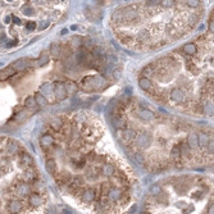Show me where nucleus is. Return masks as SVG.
<instances>
[{"label": "nucleus", "instance_id": "obj_27", "mask_svg": "<svg viewBox=\"0 0 214 214\" xmlns=\"http://www.w3.org/2000/svg\"><path fill=\"white\" fill-rule=\"evenodd\" d=\"M48 60H49V58H48L46 52H42V53H41V57H40L39 63H37V64H39L40 67H42V65H45V64L48 63Z\"/></svg>", "mask_w": 214, "mask_h": 214}, {"label": "nucleus", "instance_id": "obj_41", "mask_svg": "<svg viewBox=\"0 0 214 214\" xmlns=\"http://www.w3.org/2000/svg\"><path fill=\"white\" fill-rule=\"evenodd\" d=\"M48 24H49V23H48V22H41V23H40V26H41V27H40V28H41V30L46 28V27H48Z\"/></svg>", "mask_w": 214, "mask_h": 214}, {"label": "nucleus", "instance_id": "obj_42", "mask_svg": "<svg viewBox=\"0 0 214 214\" xmlns=\"http://www.w3.org/2000/svg\"><path fill=\"white\" fill-rule=\"evenodd\" d=\"M13 21H14V23H17V24H21V19H19V18H17V17H13Z\"/></svg>", "mask_w": 214, "mask_h": 214}, {"label": "nucleus", "instance_id": "obj_26", "mask_svg": "<svg viewBox=\"0 0 214 214\" xmlns=\"http://www.w3.org/2000/svg\"><path fill=\"white\" fill-rule=\"evenodd\" d=\"M50 52H52V55H53V57L58 58V57H59V54H60V46H59V45H57V44H53V45H52V49H50Z\"/></svg>", "mask_w": 214, "mask_h": 214}, {"label": "nucleus", "instance_id": "obj_36", "mask_svg": "<svg viewBox=\"0 0 214 214\" xmlns=\"http://www.w3.org/2000/svg\"><path fill=\"white\" fill-rule=\"evenodd\" d=\"M153 73H154V68H151V67H146V69H144L145 76H151Z\"/></svg>", "mask_w": 214, "mask_h": 214}, {"label": "nucleus", "instance_id": "obj_37", "mask_svg": "<svg viewBox=\"0 0 214 214\" xmlns=\"http://www.w3.org/2000/svg\"><path fill=\"white\" fill-rule=\"evenodd\" d=\"M158 4H160V0H149V1H147V5H150V7H155V5H158Z\"/></svg>", "mask_w": 214, "mask_h": 214}, {"label": "nucleus", "instance_id": "obj_43", "mask_svg": "<svg viewBox=\"0 0 214 214\" xmlns=\"http://www.w3.org/2000/svg\"><path fill=\"white\" fill-rule=\"evenodd\" d=\"M4 21H5V23H9V22H11V18H9V17H7Z\"/></svg>", "mask_w": 214, "mask_h": 214}, {"label": "nucleus", "instance_id": "obj_22", "mask_svg": "<svg viewBox=\"0 0 214 214\" xmlns=\"http://www.w3.org/2000/svg\"><path fill=\"white\" fill-rule=\"evenodd\" d=\"M62 124H63L62 119H60V118H55L54 121H52L50 126L53 127V129H55V131H59V129L62 128Z\"/></svg>", "mask_w": 214, "mask_h": 214}, {"label": "nucleus", "instance_id": "obj_12", "mask_svg": "<svg viewBox=\"0 0 214 214\" xmlns=\"http://www.w3.org/2000/svg\"><path fill=\"white\" fill-rule=\"evenodd\" d=\"M45 168H46L48 172L54 173L57 170V163H55L54 159H48L46 163H45Z\"/></svg>", "mask_w": 214, "mask_h": 214}, {"label": "nucleus", "instance_id": "obj_16", "mask_svg": "<svg viewBox=\"0 0 214 214\" xmlns=\"http://www.w3.org/2000/svg\"><path fill=\"white\" fill-rule=\"evenodd\" d=\"M197 142L200 146H206L209 144V136L206 133H200L197 136Z\"/></svg>", "mask_w": 214, "mask_h": 214}, {"label": "nucleus", "instance_id": "obj_8", "mask_svg": "<svg viewBox=\"0 0 214 214\" xmlns=\"http://www.w3.org/2000/svg\"><path fill=\"white\" fill-rule=\"evenodd\" d=\"M137 116H139L141 119L147 121V119H151L153 117H154V114H153L150 110H147V109H141V110L137 112Z\"/></svg>", "mask_w": 214, "mask_h": 214}, {"label": "nucleus", "instance_id": "obj_38", "mask_svg": "<svg viewBox=\"0 0 214 214\" xmlns=\"http://www.w3.org/2000/svg\"><path fill=\"white\" fill-rule=\"evenodd\" d=\"M26 178H27V180H34V178H35V174H34L32 172H30V170H28V172H27V174H26Z\"/></svg>", "mask_w": 214, "mask_h": 214}, {"label": "nucleus", "instance_id": "obj_11", "mask_svg": "<svg viewBox=\"0 0 214 214\" xmlns=\"http://www.w3.org/2000/svg\"><path fill=\"white\" fill-rule=\"evenodd\" d=\"M64 87H65V91H67V94H75L76 91H77V85H76L75 82H72V81H68V82L64 83Z\"/></svg>", "mask_w": 214, "mask_h": 214}, {"label": "nucleus", "instance_id": "obj_24", "mask_svg": "<svg viewBox=\"0 0 214 214\" xmlns=\"http://www.w3.org/2000/svg\"><path fill=\"white\" fill-rule=\"evenodd\" d=\"M35 100H36V104L37 105H40V106H45L46 105V99L44 98V96L41 95V94H37L36 95V98H35Z\"/></svg>", "mask_w": 214, "mask_h": 214}, {"label": "nucleus", "instance_id": "obj_34", "mask_svg": "<svg viewBox=\"0 0 214 214\" xmlns=\"http://www.w3.org/2000/svg\"><path fill=\"white\" fill-rule=\"evenodd\" d=\"M160 4H162V7H164V8H168V7L173 5V0H160Z\"/></svg>", "mask_w": 214, "mask_h": 214}, {"label": "nucleus", "instance_id": "obj_40", "mask_svg": "<svg viewBox=\"0 0 214 214\" xmlns=\"http://www.w3.org/2000/svg\"><path fill=\"white\" fill-rule=\"evenodd\" d=\"M23 13L26 14V16H31V14H34V11H32V9H24Z\"/></svg>", "mask_w": 214, "mask_h": 214}, {"label": "nucleus", "instance_id": "obj_3", "mask_svg": "<svg viewBox=\"0 0 214 214\" xmlns=\"http://www.w3.org/2000/svg\"><path fill=\"white\" fill-rule=\"evenodd\" d=\"M54 91H55V96L58 98V100H63L67 96V91H65L64 83L62 82H55L54 83Z\"/></svg>", "mask_w": 214, "mask_h": 214}, {"label": "nucleus", "instance_id": "obj_21", "mask_svg": "<svg viewBox=\"0 0 214 214\" xmlns=\"http://www.w3.org/2000/svg\"><path fill=\"white\" fill-rule=\"evenodd\" d=\"M103 174L104 176H112V174H114V167L112 164H105L103 167Z\"/></svg>", "mask_w": 214, "mask_h": 214}, {"label": "nucleus", "instance_id": "obj_28", "mask_svg": "<svg viewBox=\"0 0 214 214\" xmlns=\"http://www.w3.org/2000/svg\"><path fill=\"white\" fill-rule=\"evenodd\" d=\"M22 163H23L24 165H32L34 164V162H32V158L30 157V155H27V154H23L22 155Z\"/></svg>", "mask_w": 214, "mask_h": 214}, {"label": "nucleus", "instance_id": "obj_23", "mask_svg": "<svg viewBox=\"0 0 214 214\" xmlns=\"http://www.w3.org/2000/svg\"><path fill=\"white\" fill-rule=\"evenodd\" d=\"M13 67H16L14 69H24V68H27V60L24 59H21V60H17L16 63L13 64Z\"/></svg>", "mask_w": 214, "mask_h": 214}, {"label": "nucleus", "instance_id": "obj_4", "mask_svg": "<svg viewBox=\"0 0 214 214\" xmlns=\"http://www.w3.org/2000/svg\"><path fill=\"white\" fill-rule=\"evenodd\" d=\"M81 199H82V201H85V203H91V201H94V199H95V192H94L92 190H85L82 196H81Z\"/></svg>", "mask_w": 214, "mask_h": 214}, {"label": "nucleus", "instance_id": "obj_1", "mask_svg": "<svg viewBox=\"0 0 214 214\" xmlns=\"http://www.w3.org/2000/svg\"><path fill=\"white\" fill-rule=\"evenodd\" d=\"M104 85H105V81L101 77H86L82 81V86H87V87L90 86V90L91 89H98Z\"/></svg>", "mask_w": 214, "mask_h": 214}, {"label": "nucleus", "instance_id": "obj_32", "mask_svg": "<svg viewBox=\"0 0 214 214\" xmlns=\"http://www.w3.org/2000/svg\"><path fill=\"white\" fill-rule=\"evenodd\" d=\"M26 105L28 106V108L34 109L35 106L37 105V104H36V100H35L34 98H28V99H27V100H26Z\"/></svg>", "mask_w": 214, "mask_h": 214}, {"label": "nucleus", "instance_id": "obj_31", "mask_svg": "<svg viewBox=\"0 0 214 214\" xmlns=\"http://www.w3.org/2000/svg\"><path fill=\"white\" fill-rule=\"evenodd\" d=\"M18 192L21 194V195H24V194L28 192V187H27L26 183H21V185L18 186Z\"/></svg>", "mask_w": 214, "mask_h": 214}, {"label": "nucleus", "instance_id": "obj_33", "mask_svg": "<svg viewBox=\"0 0 214 214\" xmlns=\"http://www.w3.org/2000/svg\"><path fill=\"white\" fill-rule=\"evenodd\" d=\"M139 37H140L141 41H146V40L149 39V32H147V31H141V32H140V35H139Z\"/></svg>", "mask_w": 214, "mask_h": 214}, {"label": "nucleus", "instance_id": "obj_39", "mask_svg": "<svg viewBox=\"0 0 214 214\" xmlns=\"http://www.w3.org/2000/svg\"><path fill=\"white\" fill-rule=\"evenodd\" d=\"M27 27H28V30H34L35 27H36V23H35V22H28V23H27Z\"/></svg>", "mask_w": 214, "mask_h": 214}, {"label": "nucleus", "instance_id": "obj_7", "mask_svg": "<svg viewBox=\"0 0 214 214\" xmlns=\"http://www.w3.org/2000/svg\"><path fill=\"white\" fill-rule=\"evenodd\" d=\"M41 146L42 147H48L50 146V145L54 142V137L52 136V135H44V136L41 137Z\"/></svg>", "mask_w": 214, "mask_h": 214}, {"label": "nucleus", "instance_id": "obj_18", "mask_svg": "<svg viewBox=\"0 0 214 214\" xmlns=\"http://www.w3.org/2000/svg\"><path fill=\"white\" fill-rule=\"evenodd\" d=\"M183 52L188 55H194L196 53V46L194 44H186L185 46H183Z\"/></svg>", "mask_w": 214, "mask_h": 214}, {"label": "nucleus", "instance_id": "obj_15", "mask_svg": "<svg viewBox=\"0 0 214 214\" xmlns=\"http://www.w3.org/2000/svg\"><path fill=\"white\" fill-rule=\"evenodd\" d=\"M7 149H8L9 154H16V153L18 151V144H17L16 141H13V140H11V141L8 142V145H7Z\"/></svg>", "mask_w": 214, "mask_h": 214}, {"label": "nucleus", "instance_id": "obj_9", "mask_svg": "<svg viewBox=\"0 0 214 214\" xmlns=\"http://www.w3.org/2000/svg\"><path fill=\"white\" fill-rule=\"evenodd\" d=\"M113 124L116 126V128H118V129H123L124 128V126H126V121H124L122 117H119V116H117V117H114L113 118Z\"/></svg>", "mask_w": 214, "mask_h": 214}, {"label": "nucleus", "instance_id": "obj_25", "mask_svg": "<svg viewBox=\"0 0 214 214\" xmlns=\"http://www.w3.org/2000/svg\"><path fill=\"white\" fill-rule=\"evenodd\" d=\"M30 203H31V205L37 206L40 204V196L37 195V194H32V195L30 196Z\"/></svg>", "mask_w": 214, "mask_h": 214}, {"label": "nucleus", "instance_id": "obj_30", "mask_svg": "<svg viewBox=\"0 0 214 214\" xmlns=\"http://www.w3.org/2000/svg\"><path fill=\"white\" fill-rule=\"evenodd\" d=\"M186 4L191 8H197L200 5V0H186Z\"/></svg>", "mask_w": 214, "mask_h": 214}, {"label": "nucleus", "instance_id": "obj_5", "mask_svg": "<svg viewBox=\"0 0 214 214\" xmlns=\"http://www.w3.org/2000/svg\"><path fill=\"white\" fill-rule=\"evenodd\" d=\"M170 99L174 101H182L183 99H185V95H183V92L181 90H178V89H174V90L170 92Z\"/></svg>", "mask_w": 214, "mask_h": 214}, {"label": "nucleus", "instance_id": "obj_6", "mask_svg": "<svg viewBox=\"0 0 214 214\" xmlns=\"http://www.w3.org/2000/svg\"><path fill=\"white\" fill-rule=\"evenodd\" d=\"M139 85H140V87H141L142 90H145V91H149L150 89H151V82H150V80H149V78H146V77L140 78Z\"/></svg>", "mask_w": 214, "mask_h": 214}, {"label": "nucleus", "instance_id": "obj_44", "mask_svg": "<svg viewBox=\"0 0 214 214\" xmlns=\"http://www.w3.org/2000/svg\"><path fill=\"white\" fill-rule=\"evenodd\" d=\"M114 76H116V77H118V76H121V73H119V72H118V71H117V72H116V73H114Z\"/></svg>", "mask_w": 214, "mask_h": 214}, {"label": "nucleus", "instance_id": "obj_10", "mask_svg": "<svg viewBox=\"0 0 214 214\" xmlns=\"http://www.w3.org/2000/svg\"><path fill=\"white\" fill-rule=\"evenodd\" d=\"M135 137H136V132L133 129H129V128L123 129V139L126 141H132V140H135Z\"/></svg>", "mask_w": 214, "mask_h": 214}, {"label": "nucleus", "instance_id": "obj_13", "mask_svg": "<svg viewBox=\"0 0 214 214\" xmlns=\"http://www.w3.org/2000/svg\"><path fill=\"white\" fill-rule=\"evenodd\" d=\"M21 208H22V205L19 201L14 200V201L9 203V211H11V213H18V211L21 210Z\"/></svg>", "mask_w": 214, "mask_h": 214}, {"label": "nucleus", "instance_id": "obj_35", "mask_svg": "<svg viewBox=\"0 0 214 214\" xmlns=\"http://www.w3.org/2000/svg\"><path fill=\"white\" fill-rule=\"evenodd\" d=\"M160 192V187L159 186H153L151 188H150V194H151V195H158V194Z\"/></svg>", "mask_w": 214, "mask_h": 214}, {"label": "nucleus", "instance_id": "obj_17", "mask_svg": "<svg viewBox=\"0 0 214 214\" xmlns=\"http://www.w3.org/2000/svg\"><path fill=\"white\" fill-rule=\"evenodd\" d=\"M14 72H16V69H13V68H8V69H4L0 72V80H5V78L11 77V76L14 75Z\"/></svg>", "mask_w": 214, "mask_h": 214}, {"label": "nucleus", "instance_id": "obj_2", "mask_svg": "<svg viewBox=\"0 0 214 214\" xmlns=\"http://www.w3.org/2000/svg\"><path fill=\"white\" fill-rule=\"evenodd\" d=\"M135 139H136L137 146L141 147V149L147 147L150 145V142H151V139H150V136L147 133H141V135H139L137 137H135Z\"/></svg>", "mask_w": 214, "mask_h": 214}, {"label": "nucleus", "instance_id": "obj_19", "mask_svg": "<svg viewBox=\"0 0 214 214\" xmlns=\"http://www.w3.org/2000/svg\"><path fill=\"white\" fill-rule=\"evenodd\" d=\"M108 196L110 200H119V197H121V191L117 190V188H113V190L109 191Z\"/></svg>", "mask_w": 214, "mask_h": 214}, {"label": "nucleus", "instance_id": "obj_14", "mask_svg": "<svg viewBox=\"0 0 214 214\" xmlns=\"http://www.w3.org/2000/svg\"><path fill=\"white\" fill-rule=\"evenodd\" d=\"M188 145H190L191 149H196L199 146V142H197V135L196 133H191L188 136Z\"/></svg>", "mask_w": 214, "mask_h": 214}, {"label": "nucleus", "instance_id": "obj_29", "mask_svg": "<svg viewBox=\"0 0 214 214\" xmlns=\"http://www.w3.org/2000/svg\"><path fill=\"white\" fill-rule=\"evenodd\" d=\"M123 17L124 16H123V12H122V11H117L116 13L113 14V19L116 22H122V21H123Z\"/></svg>", "mask_w": 214, "mask_h": 214}, {"label": "nucleus", "instance_id": "obj_20", "mask_svg": "<svg viewBox=\"0 0 214 214\" xmlns=\"http://www.w3.org/2000/svg\"><path fill=\"white\" fill-rule=\"evenodd\" d=\"M92 55L95 59H103L104 58V50L101 48H94V52H92Z\"/></svg>", "mask_w": 214, "mask_h": 214}, {"label": "nucleus", "instance_id": "obj_45", "mask_svg": "<svg viewBox=\"0 0 214 214\" xmlns=\"http://www.w3.org/2000/svg\"><path fill=\"white\" fill-rule=\"evenodd\" d=\"M9 1H12V0H9Z\"/></svg>", "mask_w": 214, "mask_h": 214}]
</instances>
